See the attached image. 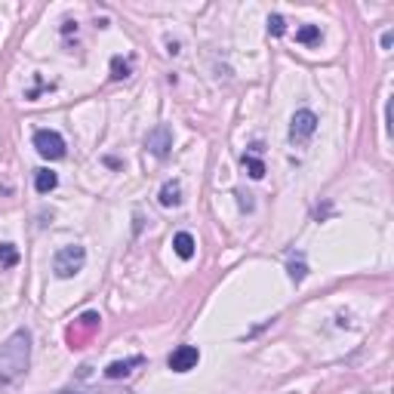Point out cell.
<instances>
[{
  "label": "cell",
  "instance_id": "cell-9",
  "mask_svg": "<svg viewBox=\"0 0 394 394\" xmlns=\"http://www.w3.org/2000/svg\"><path fill=\"white\" fill-rule=\"evenodd\" d=\"M157 200H161V206H179L182 204V185L176 182V179H170V182H163V188H161V195H157Z\"/></svg>",
  "mask_w": 394,
  "mask_h": 394
},
{
  "label": "cell",
  "instance_id": "cell-16",
  "mask_svg": "<svg viewBox=\"0 0 394 394\" xmlns=\"http://www.w3.org/2000/svg\"><path fill=\"white\" fill-rule=\"evenodd\" d=\"M111 77L114 81H126V77H130V62H124L120 56H114L111 59Z\"/></svg>",
  "mask_w": 394,
  "mask_h": 394
},
{
  "label": "cell",
  "instance_id": "cell-5",
  "mask_svg": "<svg viewBox=\"0 0 394 394\" xmlns=\"http://www.w3.org/2000/svg\"><path fill=\"white\" fill-rule=\"evenodd\" d=\"M145 148L163 161V157L170 154V148H173V130H170L167 124H157L154 130H148V136H145Z\"/></svg>",
  "mask_w": 394,
  "mask_h": 394
},
{
  "label": "cell",
  "instance_id": "cell-10",
  "mask_svg": "<svg viewBox=\"0 0 394 394\" xmlns=\"http://www.w3.org/2000/svg\"><path fill=\"white\" fill-rule=\"evenodd\" d=\"M173 249H176V256H179V259H185V262H188L191 256H195V238H191L188 231H179L176 238H173Z\"/></svg>",
  "mask_w": 394,
  "mask_h": 394
},
{
  "label": "cell",
  "instance_id": "cell-4",
  "mask_svg": "<svg viewBox=\"0 0 394 394\" xmlns=\"http://www.w3.org/2000/svg\"><path fill=\"white\" fill-rule=\"evenodd\" d=\"M102 327V318H99L96 311H87V314H81V318L74 320V327L68 329V342H71V348H81V342L83 339H90L96 329Z\"/></svg>",
  "mask_w": 394,
  "mask_h": 394
},
{
  "label": "cell",
  "instance_id": "cell-18",
  "mask_svg": "<svg viewBox=\"0 0 394 394\" xmlns=\"http://www.w3.org/2000/svg\"><path fill=\"white\" fill-rule=\"evenodd\" d=\"M391 40H394V34L385 31V34H382V49H391Z\"/></svg>",
  "mask_w": 394,
  "mask_h": 394
},
{
  "label": "cell",
  "instance_id": "cell-14",
  "mask_svg": "<svg viewBox=\"0 0 394 394\" xmlns=\"http://www.w3.org/2000/svg\"><path fill=\"white\" fill-rule=\"evenodd\" d=\"M16 262H19V249L13 247V243H0V265H3V268H13Z\"/></svg>",
  "mask_w": 394,
  "mask_h": 394
},
{
  "label": "cell",
  "instance_id": "cell-12",
  "mask_svg": "<svg viewBox=\"0 0 394 394\" xmlns=\"http://www.w3.org/2000/svg\"><path fill=\"white\" fill-rule=\"evenodd\" d=\"M296 44H302V47L320 44V25H302L296 31Z\"/></svg>",
  "mask_w": 394,
  "mask_h": 394
},
{
  "label": "cell",
  "instance_id": "cell-19",
  "mask_svg": "<svg viewBox=\"0 0 394 394\" xmlns=\"http://www.w3.org/2000/svg\"><path fill=\"white\" fill-rule=\"evenodd\" d=\"M240 197V206L243 210H253V200H249V195H238Z\"/></svg>",
  "mask_w": 394,
  "mask_h": 394
},
{
  "label": "cell",
  "instance_id": "cell-1",
  "mask_svg": "<svg viewBox=\"0 0 394 394\" xmlns=\"http://www.w3.org/2000/svg\"><path fill=\"white\" fill-rule=\"evenodd\" d=\"M31 363V333L28 329H16L0 348V385H10L22 379Z\"/></svg>",
  "mask_w": 394,
  "mask_h": 394
},
{
  "label": "cell",
  "instance_id": "cell-7",
  "mask_svg": "<svg viewBox=\"0 0 394 394\" xmlns=\"http://www.w3.org/2000/svg\"><path fill=\"white\" fill-rule=\"evenodd\" d=\"M200 363V351L195 345H179L173 354H170V370L173 372H188Z\"/></svg>",
  "mask_w": 394,
  "mask_h": 394
},
{
  "label": "cell",
  "instance_id": "cell-11",
  "mask_svg": "<svg viewBox=\"0 0 394 394\" xmlns=\"http://www.w3.org/2000/svg\"><path fill=\"white\" fill-rule=\"evenodd\" d=\"M56 185H59V176H56L53 170H38V173H34V188H38L40 195H49Z\"/></svg>",
  "mask_w": 394,
  "mask_h": 394
},
{
  "label": "cell",
  "instance_id": "cell-2",
  "mask_svg": "<svg viewBox=\"0 0 394 394\" xmlns=\"http://www.w3.org/2000/svg\"><path fill=\"white\" fill-rule=\"evenodd\" d=\"M83 265H87V249L71 243V247H62L59 253L53 256V274L59 277V281H68V277H74Z\"/></svg>",
  "mask_w": 394,
  "mask_h": 394
},
{
  "label": "cell",
  "instance_id": "cell-15",
  "mask_svg": "<svg viewBox=\"0 0 394 394\" xmlns=\"http://www.w3.org/2000/svg\"><path fill=\"white\" fill-rule=\"evenodd\" d=\"M286 271H290V281H293V284H302L305 274H308V265H305L302 256H299V259L290 262V268H286Z\"/></svg>",
  "mask_w": 394,
  "mask_h": 394
},
{
  "label": "cell",
  "instance_id": "cell-3",
  "mask_svg": "<svg viewBox=\"0 0 394 394\" xmlns=\"http://www.w3.org/2000/svg\"><path fill=\"white\" fill-rule=\"evenodd\" d=\"M34 148H38V154L47 157V161H62V157H65V139H62L56 130H38L34 133Z\"/></svg>",
  "mask_w": 394,
  "mask_h": 394
},
{
  "label": "cell",
  "instance_id": "cell-17",
  "mask_svg": "<svg viewBox=\"0 0 394 394\" xmlns=\"http://www.w3.org/2000/svg\"><path fill=\"white\" fill-rule=\"evenodd\" d=\"M286 31V22H284V16H268V34H274V38H281V34Z\"/></svg>",
  "mask_w": 394,
  "mask_h": 394
},
{
  "label": "cell",
  "instance_id": "cell-20",
  "mask_svg": "<svg viewBox=\"0 0 394 394\" xmlns=\"http://www.w3.org/2000/svg\"><path fill=\"white\" fill-rule=\"evenodd\" d=\"M62 31H65V34H71V31H74V34H77V22H71V19H68V22H65V28H62Z\"/></svg>",
  "mask_w": 394,
  "mask_h": 394
},
{
  "label": "cell",
  "instance_id": "cell-13",
  "mask_svg": "<svg viewBox=\"0 0 394 394\" xmlns=\"http://www.w3.org/2000/svg\"><path fill=\"white\" fill-rule=\"evenodd\" d=\"M256 148V145H253ZM240 161H243V167H247V173L249 176H253V179H262L265 176V163L259 161V157H256V151H249V154H243L240 157Z\"/></svg>",
  "mask_w": 394,
  "mask_h": 394
},
{
  "label": "cell",
  "instance_id": "cell-8",
  "mask_svg": "<svg viewBox=\"0 0 394 394\" xmlns=\"http://www.w3.org/2000/svg\"><path fill=\"white\" fill-rule=\"evenodd\" d=\"M142 363H145V357H142V354L126 357V361H114V363L105 367V379H111V382H114V379H126L136 367H142Z\"/></svg>",
  "mask_w": 394,
  "mask_h": 394
},
{
  "label": "cell",
  "instance_id": "cell-21",
  "mask_svg": "<svg viewBox=\"0 0 394 394\" xmlns=\"http://www.w3.org/2000/svg\"><path fill=\"white\" fill-rule=\"evenodd\" d=\"M59 394H87V391H74V388H68V391H59Z\"/></svg>",
  "mask_w": 394,
  "mask_h": 394
},
{
  "label": "cell",
  "instance_id": "cell-6",
  "mask_svg": "<svg viewBox=\"0 0 394 394\" xmlns=\"http://www.w3.org/2000/svg\"><path fill=\"white\" fill-rule=\"evenodd\" d=\"M314 130H318V114L314 111H296L293 114V124H290V139L293 142H305V139H311Z\"/></svg>",
  "mask_w": 394,
  "mask_h": 394
}]
</instances>
